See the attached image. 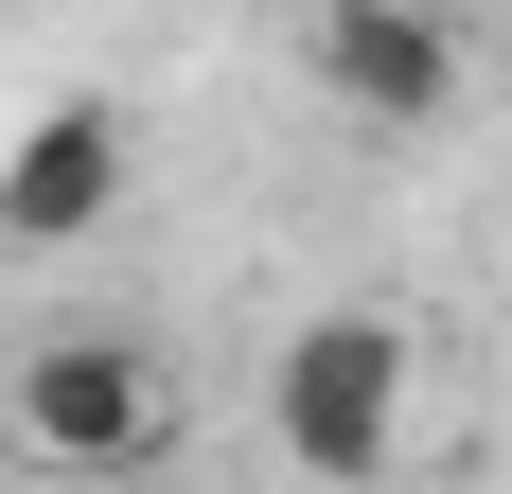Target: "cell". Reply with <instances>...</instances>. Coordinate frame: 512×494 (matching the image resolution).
Returning <instances> with one entry per match:
<instances>
[{"instance_id": "obj_1", "label": "cell", "mask_w": 512, "mask_h": 494, "mask_svg": "<svg viewBox=\"0 0 512 494\" xmlns=\"http://www.w3.org/2000/svg\"><path fill=\"white\" fill-rule=\"evenodd\" d=\"M265 442L301 459L318 494H371V477H389V442H407V318L318 300L301 336L265 353Z\"/></svg>"}, {"instance_id": "obj_2", "label": "cell", "mask_w": 512, "mask_h": 494, "mask_svg": "<svg viewBox=\"0 0 512 494\" xmlns=\"http://www.w3.org/2000/svg\"><path fill=\"white\" fill-rule=\"evenodd\" d=\"M0 424H18V459H53V477H142V459L177 442V389H159L142 336H36L18 389H0Z\"/></svg>"}, {"instance_id": "obj_3", "label": "cell", "mask_w": 512, "mask_h": 494, "mask_svg": "<svg viewBox=\"0 0 512 494\" xmlns=\"http://www.w3.org/2000/svg\"><path fill=\"white\" fill-rule=\"evenodd\" d=\"M318 89L424 142V124H460V18H424V0H318Z\"/></svg>"}, {"instance_id": "obj_4", "label": "cell", "mask_w": 512, "mask_h": 494, "mask_svg": "<svg viewBox=\"0 0 512 494\" xmlns=\"http://www.w3.org/2000/svg\"><path fill=\"white\" fill-rule=\"evenodd\" d=\"M106 212H124V106L71 89L18 124V159H0V247H89Z\"/></svg>"}]
</instances>
